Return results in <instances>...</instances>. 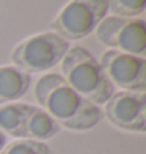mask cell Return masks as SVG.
<instances>
[{
	"label": "cell",
	"instance_id": "obj_1",
	"mask_svg": "<svg viewBox=\"0 0 146 154\" xmlns=\"http://www.w3.org/2000/svg\"><path fill=\"white\" fill-rule=\"evenodd\" d=\"M35 99L60 128L83 132L96 128L104 118L101 107L74 91L60 74L41 75L33 87Z\"/></svg>",
	"mask_w": 146,
	"mask_h": 154
},
{
	"label": "cell",
	"instance_id": "obj_2",
	"mask_svg": "<svg viewBox=\"0 0 146 154\" xmlns=\"http://www.w3.org/2000/svg\"><path fill=\"white\" fill-rule=\"evenodd\" d=\"M61 77L74 91L94 106H104L115 93L96 57L82 46H72L61 60Z\"/></svg>",
	"mask_w": 146,
	"mask_h": 154
},
{
	"label": "cell",
	"instance_id": "obj_3",
	"mask_svg": "<svg viewBox=\"0 0 146 154\" xmlns=\"http://www.w3.org/2000/svg\"><path fill=\"white\" fill-rule=\"evenodd\" d=\"M69 47V41L60 35L53 32H41L16 44L11 51V63L30 75L44 72L61 63Z\"/></svg>",
	"mask_w": 146,
	"mask_h": 154
},
{
	"label": "cell",
	"instance_id": "obj_4",
	"mask_svg": "<svg viewBox=\"0 0 146 154\" xmlns=\"http://www.w3.org/2000/svg\"><path fill=\"white\" fill-rule=\"evenodd\" d=\"M107 14L108 0H69L49 29L66 41H79L91 35Z\"/></svg>",
	"mask_w": 146,
	"mask_h": 154
},
{
	"label": "cell",
	"instance_id": "obj_5",
	"mask_svg": "<svg viewBox=\"0 0 146 154\" xmlns=\"http://www.w3.org/2000/svg\"><path fill=\"white\" fill-rule=\"evenodd\" d=\"M96 38L108 49L124 54L146 55V22L140 17L105 16L96 27Z\"/></svg>",
	"mask_w": 146,
	"mask_h": 154
},
{
	"label": "cell",
	"instance_id": "obj_6",
	"mask_svg": "<svg viewBox=\"0 0 146 154\" xmlns=\"http://www.w3.org/2000/svg\"><path fill=\"white\" fill-rule=\"evenodd\" d=\"M113 88L120 91L146 93V58L120 51L102 52L97 60Z\"/></svg>",
	"mask_w": 146,
	"mask_h": 154
},
{
	"label": "cell",
	"instance_id": "obj_7",
	"mask_svg": "<svg viewBox=\"0 0 146 154\" xmlns=\"http://www.w3.org/2000/svg\"><path fill=\"white\" fill-rule=\"evenodd\" d=\"M102 115L116 129L143 134L146 131V93L115 91L104 104Z\"/></svg>",
	"mask_w": 146,
	"mask_h": 154
},
{
	"label": "cell",
	"instance_id": "obj_8",
	"mask_svg": "<svg viewBox=\"0 0 146 154\" xmlns=\"http://www.w3.org/2000/svg\"><path fill=\"white\" fill-rule=\"evenodd\" d=\"M32 85V75L13 65L0 66V106L20 99Z\"/></svg>",
	"mask_w": 146,
	"mask_h": 154
},
{
	"label": "cell",
	"instance_id": "obj_9",
	"mask_svg": "<svg viewBox=\"0 0 146 154\" xmlns=\"http://www.w3.org/2000/svg\"><path fill=\"white\" fill-rule=\"evenodd\" d=\"M60 126L53 118L46 113L41 107L30 106L24 124V138L36 140V142H46L55 137L60 132Z\"/></svg>",
	"mask_w": 146,
	"mask_h": 154
},
{
	"label": "cell",
	"instance_id": "obj_10",
	"mask_svg": "<svg viewBox=\"0 0 146 154\" xmlns=\"http://www.w3.org/2000/svg\"><path fill=\"white\" fill-rule=\"evenodd\" d=\"M30 104L10 102L0 106V131L13 138H24V124Z\"/></svg>",
	"mask_w": 146,
	"mask_h": 154
},
{
	"label": "cell",
	"instance_id": "obj_11",
	"mask_svg": "<svg viewBox=\"0 0 146 154\" xmlns=\"http://www.w3.org/2000/svg\"><path fill=\"white\" fill-rule=\"evenodd\" d=\"M0 154H52V149L49 148V145H46V142L19 138L8 142Z\"/></svg>",
	"mask_w": 146,
	"mask_h": 154
},
{
	"label": "cell",
	"instance_id": "obj_12",
	"mask_svg": "<svg viewBox=\"0 0 146 154\" xmlns=\"http://www.w3.org/2000/svg\"><path fill=\"white\" fill-rule=\"evenodd\" d=\"M146 10V0H108V13L118 17H138Z\"/></svg>",
	"mask_w": 146,
	"mask_h": 154
},
{
	"label": "cell",
	"instance_id": "obj_13",
	"mask_svg": "<svg viewBox=\"0 0 146 154\" xmlns=\"http://www.w3.org/2000/svg\"><path fill=\"white\" fill-rule=\"evenodd\" d=\"M6 143H8V135H5L3 132L0 131V151L6 146Z\"/></svg>",
	"mask_w": 146,
	"mask_h": 154
}]
</instances>
